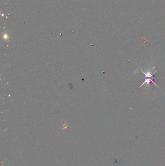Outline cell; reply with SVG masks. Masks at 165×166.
<instances>
[]
</instances>
